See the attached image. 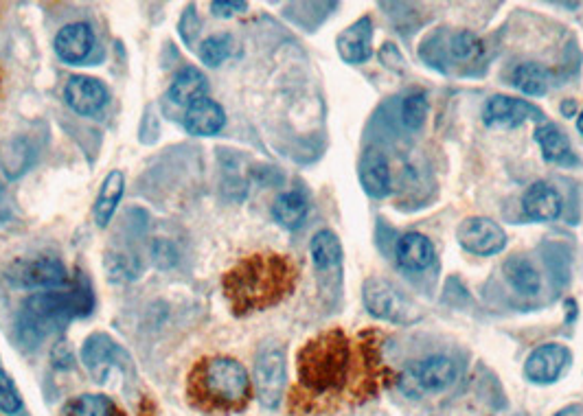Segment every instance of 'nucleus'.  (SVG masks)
Returning <instances> with one entry per match:
<instances>
[{"label":"nucleus","instance_id":"1","mask_svg":"<svg viewBox=\"0 0 583 416\" xmlns=\"http://www.w3.org/2000/svg\"><path fill=\"white\" fill-rule=\"evenodd\" d=\"M296 268L283 254H250L224 274V296L237 316L264 311L294 290Z\"/></svg>","mask_w":583,"mask_h":416},{"label":"nucleus","instance_id":"2","mask_svg":"<svg viewBox=\"0 0 583 416\" xmlns=\"http://www.w3.org/2000/svg\"><path fill=\"white\" fill-rule=\"evenodd\" d=\"M95 307V296L90 287L79 283L71 292H38L20 305L16 318L18 340L27 349L38 346L53 333H62L73 320L90 316Z\"/></svg>","mask_w":583,"mask_h":416},{"label":"nucleus","instance_id":"3","mask_svg":"<svg viewBox=\"0 0 583 416\" xmlns=\"http://www.w3.org/2000/svg\"><path fill=\"white\" fill-rule=\"evenodd\" d=\"M349 340L334 329L307 342L299 353V375L312 390L338 388L347 377Z\"/></svg>","mask_w":583,"mask_h":416},{"label":"nucleus","instance_id":"4","mask_svg":"<svg viewBox=\"0 0 583 416\" xmlns=\"http://www.w3.org/2000/svg\"><path fill=\"white\" fill-rule=\"evenodd\" d=\"M193 390L211 406L239 408L250 397V375L235 357H209L191 375Z\"/></svg>","mask_w":583,"mask_h":416},{"label":"nucleus","instance_id":"5","mask_svg":"<svg viewBox=\"0 0 583 416\" xmlns=\"http://www.w3.org/2000/svg\"><path fill=\"white\" fill-rule=\"evenodd\" d=\"M364 307L371 316L393 322V325H413L421 320V309L391 281L371 276L362 287Z\"/></svg>","mask_w":583,"mask_h":416},{"label":"nucleus","instance_id":"6","mask_svg":"<svg viewBox=\"0 0 583 416\" xmlns=\"http://www.w3.org/2000/svg\"><path fill=\"white\" fill-rule=\"evenodd\" d=\"M459 375L456 362L448 355H430L426 360L410 364L399 377V390L410 399H419L426 395L448 390Z\"/></svg>","mask_w":583,"mask_h":416},{"label":"nucleus","instance_id":"7","mask_svg":"<svg viewBox=\"0 0 583 416\" xmlns=\"http://www.w3.org/2000/svg\"><path fill=\"white\" fill-rule=\"evenodd\" d=\"M5 281L16 290H62L68 285L66 265L55 257H25L11 261L5 268Z\"/></svg>","mask_w":583,"mask_h":416},{"label":"nucleus","instance_id":"8","mask_svg":"<svg viewBox=\"0 0 583 416\" xmlns=\"http://www.w3.org/2000/svg\"><path fill=\"white\" fill-rule=\"evenodd\" d=\"M285 384H288L285 351L279 344H268L264 351H259L255 362V388L261 406L277 410L285 395Z\"/></svg>","mask_w":583,"mask_h":416},{"label":"nucleus","instance_id":"9","mask_svg":"<svg viewBox=\"0 0 583 416\" xmlns=\"http://www.w3.org/2000/svg\"><path fill=\"white\" fill-rule=\"evenodd\" d=\"M456 239L465 252L476 257H494L507 248V233L489 217H467L456 230Z\"/></svg>","mask_w":583,"mask_h":416},{"label":"nucleus","instance_id":"10","mask_svg":"<svg viewBox=\"0 0 583 416\" xmlns=\"http://www.w3.org/2000/svg\"><path fill=\"white\" fill-rule=\"evenodd\" d=\"M130 355L108 333L88 335L82 346V364L97 384H104L112 368H130Z\"/></svg>","mask_w":583,"mask_h":416},{"label":"nucleus","instance_id":"11","mask_svg":"<svg viewBox=\"0 0 583 416\" xmlns=\"http://www.w3.org/2000/svg\"><path fill=\"white\" fill-rule=\"evenodd\" d=\"M527 121H542L544 112L524 99H513L507 95H494L487 99L483 108V123L496 130H511Z\"/></svg>","mask_w":583,"mask_h":416},{"label":"nucleus","instance_id":"12","mask_svg":"<svg viewBox=\"0 0 583 416\" xmlns=\"http://www.w3.org/2000/svg\"><path fill=\"white\" fill-rule=\"evenodd\" d=\"M570 360H573V353L564 344H542L524 362V377L535 386L555 384L570 366Z\"/></svg>","mask_w":583,"mask_h":416},{"label":"nucleus","instance_id":"13","mask_svg":"<svg viewBox=\"0 0 583 416\" xmlns=\"http://www.w3.org/2000/svg\"><path fill=\"white\" fill-rule=\"evenodd\" d=\"M64 101L79 117H95L108 106L110 95L106 84L90 75H73L64 86Z\"/></svg>","mask_w":583,"mask_h":416},{"label":"nucleus","instance_id":"14","mask_svg":"<svg viewBox=\"0 0 583 416\" xmlns=\"http://www.w3.org/2000/svg\"><path fill=\"white\" fill-rule=\"evenodd\" d=\"M95 31L88 22H71L64 25L53 40V51L68 66L84 64L95 51Z\"/></svg>","mask_w":583,"mask_h":416},{"label":"nucleus","instance_id":"15","mask_svg":"<svg viewBox=\"0 0 583 416\" xmlns=\"http://www.w3.org/2000/svg\"><path fill=\"white\" fill-rule=\"evenodd\" d=\"M340 60L351 66L369 62L373 57V22L369 16L353 22L336 40Z\"/></svg>","mask_w":583,"mask_h":416},{"label":"nucleus","instance_id":"16","mask_svg":"<svg viewBox=\"0 0 583 416\" xmlns=\"http://www.w3.org/2000/svg\"><path fill=\"white\" fill-rule=\"evenodd\" d=\"M522 211L533 222H555L564 211V200L548 182H535L522 195Z\"/></svg>","mask_w":583,"mask_h":416},{"label":"nucleus","instance_id":"17","mask_svg":"<svg viewBox=\"0 0 583 416\" xmlns=\"http://www.w3.org/2000/svg\"><path fill=\"white\" fill-rule=\"evenodd\" d=\"M182 125L191 136H217L226 125V112L215 99L204 97L185 110Z\"/></svg>","mask_w":583,"mask_h":416},{"label":"nucleus","instance_id":"18","mask_svg":"<svg viewBox=\"0 0 583 416\" xmlns=\"http://www.w3.org/2000/svg\"><path fill=\"white\" fill-rule=\"evenodd\" d=\"M358 178L362 189L371 198H386L391 193V165H388V158L382 152H377V149H367L362 154Z\"/></svg>","mask_w":583,"mask_h":416},{"label":"nucleus","instance_id":"19","mask_svg":"<svg viewBox=\"0 0 583 416\" xmlns=\"http://www.w3.org/2000/svg\"><path fill=\"white\" fill-rule=\"evenodd\" d=\"M204 97H209V82L196 66L180 68L167 90V99L182 108H191L193 103H198Z\"/></svg>","mask_w":583,"mask_h":416},{"label":"nucleus","instance_id":"20","mask_svg":"<svg viewBox=\"0 0 583 416\" xmlns=\"http://www.w3.org/2000/svg\"><path fill=\"white\" fill-rule=\"evenodd\" d=\"M533 138H535V143L540 145L546 163H553V165L577 163L568 136L564 134V130L557 123H548V121L540 123L535 127Z\"/></svg>","mask_w":583,"mask_h":416},{"label":"nucleus","instance_id":"21","mask_svg":"<svg viewBox=\"0 0 583 416\" xmlns=\"http://www.w3.org/2000/svg\"><path fill=\"white\" fill-rule=\"evenodd\" d=\"M397 263L408 272H424L434 263L432 241L421 233H406L395 246Z\"/></svg>","mask_w":583,"mask_h":416},{"label":"nucleus","instance_id":"22","mask_svg":"<svg viewBox=\"0 0 583 416\" xmlns=\"http://www.w3.org/2000/svg\"><path fill=\"white\" fill-rule=\"evenodd\" d=\"M123 193H125L123 171L112 169L106 176V180L101 182V189H99V195L95 200V208H93L95 224L99 228H106L112 222V217H114V213H117V208H119V204L123 200Z\"/></svg>","mask_w":583,"mask_h":416},{"label":"nucleus","instance_id":"23","mask_svg":"<svg viewBox=\"0 0 583 416\" xmlns=\"http://www.w3.org/2000/svg\"><path fill=\"white\" fill-rule=\"evenodd\" d=\"M307 213H310V204L299 191H285L272 204V219L279 226L296 230L305 224Z\"/></svg>","mask_w":583,"mask_h":416},{"label":"nucleus","instance_id":"24","mask_svg":"<svg viewBox=\"0 0 583 416\" xmlns=\"http://www.w3.org/2000/svg\"><path fill=\"white\" fill-rule=\"evenodd\" d=\"M511 84L527 97H544L553 86V73L542 64L524 62L513 71Z\"/></svg>","mask_w":583,"mask_h":416},{"label":"nucleus","instance_id":"25","mask_svg":"<svg viewBox=\"0 0 583 416\" xmlns=\"http://www.w3.org/2000/svg\"><path fill=\"white\" fill-rule=\"evenodd\" d=\"M509 285L522 296H535L542 290V276L535 270V265L524 257H511L502 265Z\"/></svg>","mask_w":583,"mask_h":416},{"label":"nucleus","instance_id":"26","mask_svg":"<svg viewBox=\"0 0 583 416\" xmlns=\"http://www.w3.org/2000/svg\"><path fill=\"white\" fill-rule=\"evenodd\" d=\"M33 156H36V149L31 147L27 138H11L3 145V152H0V167H3V173L9 180H16L29 171Z\"/></svg>","mask_w":583,"mask_h":416},{"label":"nucleus","instance_id":"27","mask_svg":"<svg viewBox=\"0 0 583 416\" xmlns=\"http://www.w3.org/2000/svg\"><path fill=\"white\" fill-rule=\"evenodd\" d=\"M310 254L318 272L334 270L342 261L340 239L336 237V233H331V230H318L310 244Z\"/></svg>","mask_w":583,"mask_h":416},{"label":"nucleus","instance_id":"28","mask_svg":"<svg viewBox=\"0 0 583 416\" xmlns=\"http://www.w3.org/2000/svg\"><path fill=\"white\" fill-rule=\"evenodd\" d=\"M62 416H117V406L106 395H77L62 408Z\"/></svg>","mask_w":583,"mask_h":416},{"label":"nucleus","instance_id":"29","mask_svg":"<svg viewBox=\"0 0 583 416\" xmlns=\"http://www.w3.org/2000/svg\"><path fill=\"white\" fill-rule=\"evenodd\" d=\"M231 53H233L231 33H215V36H209L204 40L198 49L200 62L209 68H217L222 62H226Z\"/></svg>","mask_w":583,"mask_h":416},{"label":"nucleus","instance_id":"30","mask_svg":"<svg viewBox=\"0 0 583 416\" xmlns=\"http://www.w3.org/2000/svg\"><path fill=\"white\" fill-rule=\"evenodd\" d=\"M448 53L454 62H474L483 55V40L472 31H456L448 40Z\"/></svg>","mask_w":583,"mask_h":416},{"label":"nucleus","instance_id":"31","mask_svg":"<svg viewBox=\"0 0 583 416\" xmlns=\"http://www.w3.org/2000/svg\"><path fill=\"white\" fill-rule=\"evenodd\" d=\"M428 119V97L424 92H410L402 101V121L408 130H421Z\"/></svg>","mask_w":583,"mask_h":416},{"label":"nucleus","instance_id":"32","mask_svg":"<svg viewBox=\"0 0 583 416\" xmlns=\"http://www.w3.org/2000/svg\"><path fill=\"white\" fill-rule=\"evenodd\" d=\"M20 410H22L20 390L16 388L14 379H11L5 371H0V412L14 416Z\"/></svg>","mask_w":583,"mask_h":416},{"label":"nucleus","instance_id":"33","mask_svg":"<svg viewBox=\"0 0 583 416\" xmlns=\"http://www.w3.org/2000/svg\"><path fill=\"white\" fill-rule=\"evenodd\" d=\"M152 259L156 268L169 270L178 263V250L174 248V244H169V241H156L152 246Z\"/></svg>","mask_w":583,"mask_h":416},{"label":"nucleus","instance_id":"34","mask_svg":"<svg viewBox=\"0 0 583 416\" xmlns=\"http://www.w3.org/2000/svg\"><path fill=\"white\" fill-rule=\"evenodd\" d=\"M180 38L185 44H196V38H198V33H200V20H198V14H196V5H191L187 7L185 14H182V20H180Z\"/></svg>","mask_w":583,"mask_h":416},{"label":"nucleus","instance_id":"35","mask_svg":"<svg viewBox=\"0 0 583 416\" xmlns=\"http://www.w3.org/2000/svg\"><path fill=\"white\" fill-rule=\"evenodd\" d=\"M248 9V3H233V0H215L211 3V14L215 18H233L235 14H244Z\"/></svg>","mask_w":583,"mask_h":416},{"label":"nucleus","instance_id":"36","mask_svg":"<svg viewBox=\"0 0 583 416\" xmlns=\"http://www.w3.org/2000/svg\"><path fill=\"white\" fill-rule=\"evenodd\" d=\"M53 364L57 368H73V362H75V357H73V349H71V342H66V340H60L55 346H53Z\"/></svg>","mask_w":583,"mask_h":416},{"label":"nucleus","instance_id":"37","mask_svg":"<svg viewBox=\"0 0 583 416\" xmlns=\"http://www.w3.org/2000/svg\"><path fill=\"white\" fill-rule=\"evenodd\" d=\"M553 416H583V408L577 406V403H575V406H566L564 410H559Z\"/></svg>","mask_w":583,"mask_h":416},{"label":"nucleus","instance_id":"38","mask_svg":"<svg viewBox=\"0 0 583 416\" xmlns=\"http://www.w3.org/2000/svg\"><path fill=\"white\" fill-rule=\"evenodd\" d=\"M562 112H564V114H573V112H575V103L570 101L568 106H566V103H564V106H562Z\"/></svg>","mask_w":583,"mask_h":416},{"label":"nucleus","instance_id":"39","mask_svg":"<svg viewBox=\"0 0 583 416\" xmlns=\"http://www.w3.org/2000/svg\"><path fill=\"white\" fill-rule=\"evenodd\" d=\"M577 130H579L581 136H583V110L579 112V117H577Z\"/></svg>","mask_w":583,"mask_h":416},{"label":"nucleus","instance_id":"40","mask_svg":"<svg viewBox=\"0 0 583 416\" xmlns=\"http://www.w3.org/2000/svg\"><path fill=\"white\" fill-rule=\"evenodd\" d=\"M3 193H5V187H3V182H0V198H3Z\"/></svg>","mask_w":583,"mask_h":416},{"label":"nucleus","instance_id":"41","mask_svg":"<svg viewBox=\"0 0 583 416\" xmlns=\"http://www.w3.org/2000/svg\"><path fill=\"white\" fill-rule=\"evenodd\" d=\"M513 416H527V414H513Z\"/></svg>","mask_w":583,"mask_h":416}]
</instances>
